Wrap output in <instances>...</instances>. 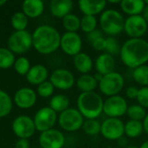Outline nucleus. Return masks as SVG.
Wrapping results in <instances>:
<instances>
[{
  "instance_id": "dca6fc26",
  "label": "nucleus",
  "mask_w": 148,
  "mask_h": 148,
  "mask_svg": "<svg viewBox=\"0 0 148 148\" xmlns=\"http://www.w3.org/2000/svg\"><path fill=\"white\" fill-rule=\"evenodd\" d=\"M16 105L20 108H29L33 107L36 101L35 91L29 88H22L16 91L14 96Z\"/></svg>"
},
{
  "instance_id": "9d476101",
  "label": "nucleus",
  "mask_w": 148,
  "mask_h": 148,
  "mask_svg": "<svg viewBox=\"0 0 148 148\" xmlns=\"http://www.w3.org/2000/svg\"><path fill=\"white\" fill-rule=\"evenodd\" d=\"M148 29V23L141 15L128 16L125 19L124 31L130 38H142Z\"/></svg>"
},
{
  "instance_id": "423d86ee",
  "label": "nucleus",
  "mask_w": 148,
  "mask_h": 148,
  "mask_svg": "<svg viewBox=\"0 0 148 148\" xmlns=\"http://www.w3.org/2000/svg\"><path fill=\"white\" fill-rule=\"evenodd\" d=\"M84 117L78 109L69 108L60 114L58 123L60 127L67 132H75L82 127Z\"/></svg>"
},
{
  "instance_id": "ea45409f",
  "label": "nucleus",
  "mask_w": 148,
  "mask_h": 148,
  "mask_svg": "<svg viewBox=\"0 0 148 148\" xmlns=\"http://www.w3.org/2000/svg\"><path fill=\"white\" fill-rule=\"evenodd\" d=\"M138 93H139V88H137L136 87H128L126 90V95L127 98L134 100V99H137L138 96Z\"/></svg>"
},
{
  "instance_id": "9b49d317",
  "label": "nucleus",
  "mask_w": 148,
  "mask_h": 148,
  "mask_svg": "<svg viewBox=\"0 0 148 148\" xmlns=\"http://www.w3.org/2000/svg\"><path fill=\"white\" fill-rule=\"evenodd\" d=\"M56 120L57 114L53 109L49 107L42 108L36 112L34 117L36 129L42 133L52 129L56 122Z\"/></svg>"
},
{
  "instance_id": "2f4dec72",
  "label": "nucleus",
  "mask_w": 148,
  "mask_h": 148,
  "mask_svg": "<svg viewBox=\"0 0 148 148\" xmlns=\"http://www.w3.org/2000/svg\"><path fill=\"white\" fill-rule=\"evenodd\" d=\"M29 20L28 17L23 14V12H16L11 17V25L16 29V31L25 30L28 26Z\"/></svg>"
},
{
  "instance_id": "72a5a7b5",
  "label": "nucleus",
  "mask_w": 148,
  "mask_h": 148,
  "mask_svg": "<svg viewBox=\"0 0 148 148\" xmlns=\"http://www.w3.org/2000/svg\"><path fill=\"white\" fill-rule=\"evenodd\" d=\"M97 27V19L94 16H83L81 18V29L85 32L86 34H88L95 29H96Z\"/></svg>"
},
{
  "instance_id": "37998d69",
  "label": "nucleus",
  "mask_w": 148,
  "mask_h": 148,
  "mask_svg": "<svg viewBox=\"0 0 148 148\" xmlns=\"http://www.w3.org/2000/svg\"><path fill=\"white\" fill-rule=\"evenodd\" d=\"M142 124H143V129H144V132L148 134V113L147 114V116L145 117V119L143 120L142 121Z\"/></svg>"
},
{
  "instance_id": "20e7f679",
  "label": "nucleus",
  "mask_w": 148,
  "mask_h": 148,
  "mask_svg": "<svg viewBox=\"0 0 148 148\" xmlns=\"http://www.w3.org/2000/svg\"><path fill=\"white\" fill-rule=\"evenodd\" d=\"M125 18L120 11L108 9L105 10L100 16V26L102 31L109 36H115L124 30Z\"/></svg>"
},
{
  "instance_id": "f257e3e1",
  "label": "nucleus",
  "mask_w": 148,
  "mask_h": 148,
  "mask_svg": "<svg viewBox=\"0 0 148 148\" xmlns=\"http://www.w3.org/2000/svg\"><path fill=\"white\" fill-rule=\"evenodd\" d=\"M121 62L129 69H136L148 62V42L143 38H129L121 48Z\"/></svg>"
},
{
  "instance_id": "c9c22d12",
  "label": "nucleus",
  "mask_w": 148,
  "mask_h": 148,
  "mask_svg": "<svg viewBox=\"0 0 148 148\" xmlns=\"http://www.w3.org/2000/svg\"><path fill=\"white\" fill-rule=\"evenodd\" d=\"M121 46L118 42V40L114 36H108L106 38V49L108 54L111 56H115L120 54L121 52Z\"/></svg>"
},
{
  "instance_id": "c85d7f7f",
  "label": "nucleus",
  "mask_w": 148,
  "mask_h": 148,
  "mask_svg": "<svg viewBox=\"0 0 148 148\" xmlns=\"http://www.w3.org/2000/svg\"><path fill=\"white\" fill-rule=\"evenodd\" d=\"M12 109V100L10 96L0 89V118L8 115Z\"/></svg>"
},
{
  "instance_id": "79ce46f5",
  "label": "nucleus",
  "mask_w": 148,
  "mask_h": 148,
  "mask_svg": "<svg viewBox=\"0 0 148 148\" xmlns=\"http://www.w3.org/2000/svg\"><path fill=\"white\" fill-rule=\"evenodd\" d=\"M15 148H29V143L27 139H19L16 143Z\"/></svg>"
},
{
  "instance_id": "f03ea898",
  "label": "nucleus",
  "mask_w": 148,
  "mask_h": 148,
  "mask_svg": "<svg viewBox=\"0 0 148 148\" xmlns=\"http://www.w3.org/2000/svg\"><path fill=\"white\" fill-rule=\"evenodd\" d=\"M61 36L56 28L46 24L41 25L37 27L32 34L33 46L40 54H51L59 49Z\"/></svg>"
},
{
  "instance_id": "58836bf2",
  "label": "nucleus",
  "mask_w": 148,
  "mask_h": 148,
  "mask_svg": "<svg viewBox=\"0 0 148 148\" xmlns=\"http://www.w3.org/2000/svg\"><path fill=\"white\" fill-rule=\"evenodd\" d=\"M92 47L97 50V51H102V50H105L106 49V38L101 36V37H99L97 38L95 41H94L92 43H91Z\"/></svg>"
},
{
  "instance_id": "39448f33",
  "label": "nucleus",
  "mask_w": 148,
  "mask_h": 148,
  "mask_svg": "<svg viewBox=\"0 0 148 148\" xmlns=\"http://www.w3.org/2000/svg\"><path fill=\"white\" fill-rule=\"evenodd\" d=\"M125 84L124 77L119 72L114 71L110 74L103 75L101 81L99 82L100 91L106 96L111 97L118 95L123 89Z\"/></svg>"
},
{
  "instance_id": "c03bdc74",
  "label": "nucleus",
  "mask_w": 148,
  "mask_h": 148,
  "mask_svg": "<svg viewBox=\"0 0 148 148\" xmlns=\"http://www.w3.org/2000/svg\"><path fill=\"white\" fill-rule=\"evenodd\" d=\"M141 16H142V17L145 19V21L148 23V4H146L145 8H144V10H143L142 13H141Z\"/></svg>"
},
{
  "instance_id": "2eb2a0df",
  "label": "nucleus",
  "mask_w": 148,
  "mask_h": 148,
  "mask_svg": "<svg viewBox=\"0 0 148 148\" xmlns=\"http://www.w3.org/2000/svg\"><path fill=\"white\" fill-rule=\"evenodd\" d=\"M39 143L42 148H62L65 144V137L61 131L52 128L41 133Z\"/></svg>"
},
{
  "instance_id": "f8f14e48",
  "label": "nucleus",
  "mask_w": 148,
  "mask_h": 148,
  "mask_svg": "<svg viewBox=\"0 0 148 148\" xmlns=\"http://www.w3.org/2000/svg\"><path fill=\"white\" fill-rule=\"evenodd\" d=\"M60 47L68 56H75L81 53L82 48V40L77 32H65L61 36Z\"/></svg>"
},
{
  "instance_id": "49530a36",
  "label": "nucleus",
  "mask_w": 148,
  "mask_h": 148,
  "mask_svg": "<svg viewBox=\"0 0 148 148\" xmlns=\"http://www.w3.org/2000/svg\"><path fill=\"white\" fill-rule=\"evenodd\" d=\"M4 3H6V1L5 0H0V6H3Z\"/></svg>"
},
{
  "instance_id": "4c0bfd02",
  "label": "nucleus",
  "mask_w": 148,
  "mask_h": 148,
  "mask_svg": "<svg viewBox=\"0 0 148 148\" xmlns=\"http://www.w3.org/2000/svg\"><path fill=\"white\" fill-rule=\"evenodd\" d=\"M136 100L140 106L144 108H148V87H142L141 88H139Z\"/></svg>"
},
{
  "instance_id": "ddd939ff",
  "label": "nucleus",
  "mask_w": 148,
  "mask_h": 148,
  "mask_svg": "<svg viewBox=\"0 0 148 148\" xmlns=\"http://www.w3.org/2000/svg\"><path fill=\"white\" fill-rule=\"evenodd\" d=\"M12 130L18 138L28 139L34 134L36 129L33 119L27 115H20L14 120Z\"/></svg>"
},
{
  "instance_id": "a19ab883",
  "label": "nucleus",
  "mask_w": 148,
  "mask_h": 148,
  "mask_svg": "<svg viewBox=\"0 0 148 148\" xmlns=\"http://www.w3.org/2000/svg\"><path fill=\"white\" fill-rule=\"evenodd\" d=\"M101 36H102V32L101 30H99V29H95L94 31L87 34V39H88V42H90V43H92L97 38L101 37Z\"/></svg>"
},
{
  "instance_id": "0eeeda50",
  "label": "nucleus",
  "mask_w": 148,
  "mask_h": 148,
  "mask_svg": "<svg viewBox=\"0 0 148 148\" xmlns=\"http://www.w3.org/2000/svg\"><path fill=\"white\" fill-rule=\"evenodd\" d=\"M33 45L32 35L25 30L15 31L8 39L9 49L16 54H23Z\"/></svg>"
},
{
  "instance_id": "b1692460",
  "label": "nucleus",
  "mask_w": 148,
  "mask_h": 148,
  "mask_svg": "<svg viewBox=\"0 0 148 148\" xmlns=\"http://www.w3.org/2000/svg\"><path fill=\"white\" fill-rule=\"evenodd\" d=\"M75 84L82 93L93 92L98 86V82L95 80V76L89 74L82 75L76 80Z\"/></svg>"
},
{
  "instance_id": "09e8293b",
  "label": "nucleus",
  "mask_w": 148,
  "mask_h": 148,
  "mask_svg": "<svg viewBox=\"0 0 148 148\" xmlns=\"http://www.w3.org/2000/svg\"><path fill=\"white\" fill-rule=\"evenodd\" d=\"M145 3H146V4H148V0H147V1H145Z\"/></svg>"
},
{
  "instance_id": "f704fd0d",
  "label": "nucleus",
  "mask_w": 148,
  "mask_h": 148,
  "mask_svg": "<svg viewBox=\"0 0 148 148\" xmlns=\"http://www.w3.org/2000/svg\"><path fill=\"white\" fill-rule=\"evenodd\" d=\"M14 69L17 74L21 75H26L30 69L29 61L24 56L19 57L14 63Z\"/></svg>"
},
{
  "instance_id": "a878e982",
  "label": "nucleus",
  "mask_w": 148,
  "mask_h": 148,
  "mask_svg": "<svg viewBox=\"0 0 148 148\" xmlns=\"http://www.w3.org/2000/svg\"><path fill=\"white\" fill-rule=\"evenodd\" d=\"M143 132H144V129H143L142 121L129 120L127 122L125 123L124 133L128 138H131V139L138 138L139 136L141 135Z\"/></svg>"
},
{
  "instance_id": "393cba45",
  "label": "nucleus",
  "mask_w": 148,
  "mask_h": 148,
  "mask_svg": "<svg viewBox=\"0 0 148 148\" xmlns=\"http://www.w3.org/2000/svg\"><path fill=\"white\" fill-rule=\"evenodd\" d=\"M69 99L65 95H56L53 96L49 101V108L56 113H62L69 108Z\"/></svg>"
},
{
  "instance_id": "a211bd4d",
  "label": "nucleus",
  "mask_w": 148,
  "mask_h": 148,
  "mask_svg": "<svg viewBox=\"0 0 148 148\" xmlns=\"http://www.w3.org/2000/svg\"><path fill=\"white\" fill-rule=\"evenodd\" d=\"M95 65L97 73L102 75H106L114 71L115 60L113 56L108 53H103L96 58Z\"/></svg>"
},
{
  "instance_id": "cd10ccee",
  "label": "nucleus",
  "mask_w": 148,
  "mask_h": 148,
  "mask_svg": "<svg viewBox=\"0 0 148 148\" xmlns=\"http://www.w3.org/2000/svg\"><path fill=\"white\" fill-rule=\"evenodd\" d=\"M134 80L143 87H148V65L145 64L134 69Z\"/></svg>"
},
{
  "instance_id": "6ab92c4d",
  "label": "nucleus",
  "mask_w": 148,
  "mask_h": 148,
  "mask_svg": "<svg viewBox=\"0 0 148 148\" xmlns=\"http://www.w3.org/2000/svg\"><path fill=\"white\" fill-rule=\"evenodd\" d=\"M49 75L48 69L45 66L37 64L30 68L29 71L26 75L27 81L32 85L39 86L42 82H46Z\"/></svg>"
},
{
  "instance_id": "7c9ffc66",
  "label": "nucleus",
  "mask_w": 148,
  "mask_h": 148,
  "mask_svg": "<svg viewBox=\"0 0 148 148\" xmlns=\"http://www.w3.org/2000/svg\"><path fill=\"white\" fill-rule=\"evenodd\" d=\"M15 62L13 52L9 49L0 48V69H9L14 65Z\"/></svg>"
},
{
  "instance_id": "7ed1b4c3",
  "label": "nucleus",
  "mask_w": 148,
  "mask_h": 148,
  "mask_svg": "<svg viewBox=\"0 0 148 148\" xmlns=\"http://www.w3.org/2000/svg\"><path fill=\"white\" fill-rule=\"evenodd\" d=\"M103 104L101 96L95 91L82 93L77 98V109L86 120L100 117L103 113Z\"/></svg>"
},
{
  "instance_id": "bb28decb",
  "label": "nucleus",
  "mask_w": 148,
  "mask_h": 148,
  "mask_svg": "<svg viewBox=\"0 0 148 148\" xmlns=\"http://www.w3.org/2000/svg\"><path fill=\"white\" fill-rule=\"evenodd\" d=\"M62 25L67 32H76L81 29V19L75 14H69L62 18Z\"/></svg>"
},
{
  "instance_id": "4be33fe9",
  "label": "nucleus",
  "mask_w": 148,
  "mask_h": 148,
  "mask_svg": "<svg viewBox=\"0 0 148 148\" xmlns=\"http://www.w3.org/2000/svg\"><path fill=\"white\" fill-rule=\"evenodd\" d=\"M23 12L27 17H38L44 10V3L41 0H25L23 3Z\"/></svg>"
},
{
  "instance_id": "de8ad7c7",
  "label": "nucleus",
  "mask_w": 148,
  "mask_h": 148,
  "mask_svg": "<svg viewBox=\"0 0 148 148\" xmlns=\"http://www.w3.org/2000/svg\"><path fill=\"white\" fill-rule=\"evenodd\" d=\"M126 148H139V147H135V146H129V147H127Z\"/></svg>"
},
{
  "instance_id": "5701e85b",
  "label": "nucleus",
  "mask_w": 148,
  "mask_h": 148,
  "mask_svg": "<svg viewBox=\"0 0 148 148\" xmlns=\"http://www.w3.org/2000/svg\"><path fill=\"white\" fill-rule=\"evenodd\" d=\"M93 60L87 53L81 52L74 56V66L75 69L82 75L88 74L93 69Z\"/></svg>"
},
{
  "instance_id": "4468645a",
  "label": "nucleus",
  "mask_w": 148,
  "mask_h": 148,
  "mask_svg": "<svg viewBox=\"0 0 148 148\" xmlns=\"http://www.w3.org/2000/svg\"><path fill=\"white\" fill-rule=\"evenodd\" d=\"M49 82L55 88L62 90L70 89L75 83L74 75L69 70L64 69H58L53 71Z\"/></svg>"
},
{
  "instance_id": "1a4fd4ad",
  "label": "nucleus",
  "mask_w": 148,
  "mask_h": 148,
  "mask_svg": "<svg viewBox=\"0 0 148 148\" xmlns=\"http://www.w3.org/2000/svg\"><path fill=\"white\" fill-rule=\"evenodd\" d=\"M124 126L119 118H107L101 123V134L108 140H119L125 134Z\"/></svg>"
},
{
  "instance_id": "412c9836",
  "label": "nucleus",
  "mask_w": 148,
  "mask_h": 148,
  "mask_svg": "<svg viewBox=\"0 0 148 148\" xmlns=\"http://www.w3.org/2000/svg\"><path fill=\"white\" fill-rule=\"evenodd\" d=\"M120 4L121 10L128 16L141 15L146 6L143 0H122Z\"/></svg>"
},
{
  "instance_id": "c756f323",
  "label": "nucleus",
  "mask_w": 148,
  "mask_h": 148,
  "mask_svg": "<svg viewBox=\"0 0 148 148\" xmlns=\"http://www.w3.org/2000/svg\"><path fill=\"white\" fill-rule=\"evenodd\" d=\"M127 114L129 117V119L132 121H143L147 113L146 111V108L140 106L139 104H136V105H132L128 107Z\"/></svg>"
},
{
  "instance_id": "6e6552de",
  "label": "nucleus",
  "mask_w": 148,
  "mask_h": 148,
  "mask_svg": "<svg viewBox=\"0 0 148 148\" xmlns=\"http://www.w3.org/2000/svg\"><path fill=\"white\" fill-rule=\"evenodd\" d=\"M128 105L126 98L121 95L108 97L104 101L103 113L108 118H119L125 115L127 112Z\"/></svg>"
},
{
  "instance_id": "aec40b11",
  "label": "nucleus",
  "mask_w": 148,
  "mask_h": 148,
  "mask_svg": "<svg viewBox=\"0 0 148 148\" xmlns=\"http://www.w3.org/2000/svg\"><path fill=\"white\" fill-rule=\"evenodd\" d=\"M51 14L59 18H63L70 14L73 9V2L70 0H52L49 4Z\"/></svg>"
},
{
  "instance_id": "e433bc0d",
  "label": "nucleus",
  "mask_w": 148,
  "mask_h": 148,
  "mask_svg": "<svg viewBox=\"0 0 148 148\" xmlns=\"http://www.w3.org/2000/svg\"><path fill=\"white\" fill-rule=\"evenodd\" d=\"M55 87L50 82H44L37 87V93L41 97L48 98L50 97L54 93Z\"/></svg>"
},
{
  "instance_id": "a18cd8bd",
  "label": "nucleus",
  "mask_w": 148,
  "mask_h": 148,
  "mask_svg": "<svg viewBox=\"0 0 148 148\" xmlns=\"http://www.w3.org/2000/svg\"><path fill=\"white\" fill-rule=\"evenodd\" d=\"M139 148H148V140H146L145 142H143Z\"/></svg>"
},
{
  "instance_id": "473e14b6",
  "label": "nucleus",
  "mask_w": 148,
  "mask_h": 148,
  "mask_svg": "<svg viewBox=\"0 0 148 148\" xmlns=\"http://www.w3.org/2000/svg\"><path fill=\"white\" fill-rule=\"evenodd\" d=\"M101 123L97 119L94 120H86L83 122L82 128L86 134L89 136H95L101 133Z\"/></svg>"
},
{
  "instance_id": "f3484780",
  "label": "nucleus",
  "mask_w": 148,
  "mask_h": 148,
  "mask_svg": "<svg viewBox=\"0 0 148 148\" xmlns=\"http://www.w3.org/2000/svg\"><path fill=\"white\" fill-rule=\"evenodd\" d=\"M79 9L84 16H94L101 14L107 5L104 0H81L78 2Z\"/></svg>"
}]
</instances>
